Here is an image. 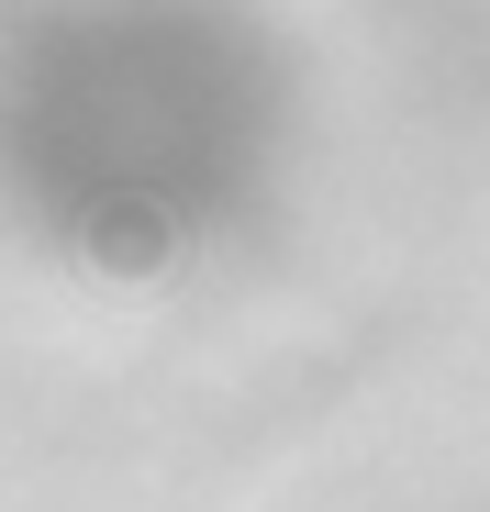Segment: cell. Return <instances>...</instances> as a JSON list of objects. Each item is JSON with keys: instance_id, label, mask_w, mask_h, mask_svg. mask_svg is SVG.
Masks as SVG:
<instances>
[{"instance_id": "cell-1", "label": "cell", "mask_w": 490, "mask_h": 512, "mask_svg": "<svg viewBox=\"0 0 490 512\" xmlns=\"http://www.w3.org/2000/svg\"><path fill=\"white\" fill-rule=\"evenodd\" d=\"M90 268H112V279H156V268H168V223H156L145 201L101 212V223H90Z\"/></svg>"}]
</instances>
